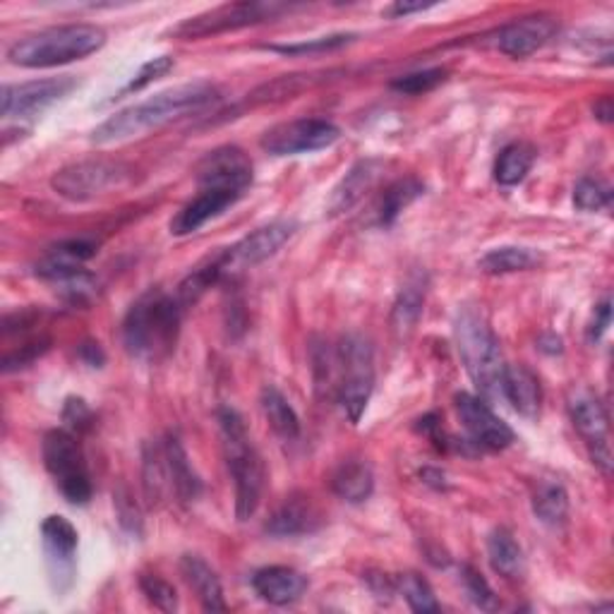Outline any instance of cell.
<instances>
[{"label": "cell", "instance_id": "7bdbcfd3", "mask_svg": "<svg viewBox=\"0 0 614 614\" xmlns=\"http://www.w3.org/2000/svg\"><path fill=\"white\" fill-rule=\"evenodd\" d=\"M49 348H51V341L43 338V336L27 341L25 346H20L17 350H13V354H8L3 358V372H13V370L31 366V362L39 360Z\"/></svg>", "mask_w": 614, "mask_h": 614}, {"label": "cell", "instance_id": "5bb4252c", "mask_svg": "<svg viewBox=\"0 0 614 614\" xmlns=\"http://www.w3.org/2000/svg\"><path fill=\"white\" fill-rule=\"evenodd\" d=\"M43 552L51 588L63 596L75 584V554H77V530L65 516H49L41 523Z\"/></svg>", "mask_w": 614, "mask_h": 614}, {"label": "cell", "instance_id": "ffe728a7", "mask_svg": "<svg viewBox=\"0 0 614 614\" xmlns=\"http://www.w3.org/2000/svg\"><path fill=\"white\" fill-rule=\"evenodd\" d=\"M307 576L291 566H265L253 576L255 593L269 605H291L307 590Z\"/></svg>", "mask_w": 614, "mask_h": 614}, {"label": "cell", "instance_id": "44dd1931", "mask_svg": "<svg viewBox=\"0 0 614 614\" xmlns=\"http://www.w3.org/2000/svg\"><path fill=\"white\" fill-rule=\"evenodd\" d=\"M320 528V514H317L310 497H289L271 519L267 521L265 530L271 538H298L315 533Z\"/></svg>", "mask_w": 614, "mask_h": 614}, {"label": "cell", "instance_id": "ac0fdd59", "mask_svg": "<svg viewBox=\"0 0 614 614\" xmlns=\"http://www.w3.org/2000/svg\"><path fill=\"white\" fill-rule=\"evenodd\" d=\"M382 162L380 158H362L348 174L338 180V186L332 190L327 202L329 216H341L356 207V204L366 197V192L378 183L382 174Z\"/></svg>", "mask_w": 614, "mask_h": 614}, {"label": "cell", "instance_id": "cb8c5ba5", "mask_svg": "<svg viewBox=\"0 0 614 614\" xmlns=\"http://www.w3.org/2000/svg\"><path fill=\"white\" fill-rule=\"evenodd\" d=\"M164 451H166V465L170 475V487L180 502H195L202 495V477L197 471L192 469L188 459V451L180 445L178 437H166L164 439Z\"/></svg>", "mask_w": 614, "mask_h": 614}, {"label": "cell", "instance_id": "52a82bcc", "mask_svg": "<svg viewBox=\"0 0 614 614\" xmlns=\"http://www.w3.org/2000/svg\"><path fill=\"white\" fill-rule=\"evenodd\" d=\"M41 457L67 502L82 507L92 499V477H89L85 451L79 447L75 432H47V437L41 442Z\"/></svg>", "mask_w": 614, "mask_h": 614}, {"label": "cell", "instance_id": "4dcf8cb0", "mask_svg": "<svg viewBox=\"0 0 614 614\" xmlns=\"http://www.w3.org/2000/svg\"><path fill=\"white\" fill-rule=\"evenodd\" d=\"M536 156H538L536 146L528 142H514V144L504 146V150L497 156L495 180L504 188L519 186L521 180L530 174L533 164H536Z\"/></svg>", "mask_w": 614, "mask_h": 614}, {"label": "cell", "instance_id": "9a60e30c", "mask_svg": "<svg viewBox=\"0 0 614 614\" xmlns=\"http://www.w3.org/2000/svg\"><path fill=\"white\" fill-rule=\"evenodd\" d=\"M453 404H457L461 425L469 432L473 445L490 451H502L516 439L514 430H511L483 399H477V396L461 392L457 394Z\"/></svg>", "mask_w": 614, "mask_h": 614}, {"label": "cell", "instance_id": "6da1fadb", "mask_svg": "<svg viewBox=\"0 0 614 614\" xmlns=\"http://www.w3.org/2000/svg\"><path fill=\"white\" fill-rule=\"evenodd\" d=\"M219 99V89L212 82H190L170 87L166 92H158L140 104H132L128 108L118 111L94 128L92 140L94 144H118L132 138H142L144 132L164 128V125L174 123L178 118H186L188 113L202 111L204 106L214 104Z\"/></svg>", "mask_w": 614, "mask_h": 614}, {"label": "cell", "instance_id": "74e56055", "mask_svg": "<svg viewBox=\"0 0 614 614\" xmlns=\"http://www.w3.org/2000/svg\"><path fill=\"white\" fill-rule=\"evenodd\" d=\"M312 82H315V75H283V77L274 79V82L259 87L250 99L257 101V104H265V101L291 99L293 94L303 92V89L310 87Z\"/></svg>", "mask_w": 614, "mask_h": 614}, {"label": "cell", "instance_id": "e0dca14e", "mask_svg": "<svg viewBox=\"0 0 614 614\" xmlns=\"http://www.w3.org/2000/svg\"><path fill=\"white\" fill-rule=\"evenodd\" d=\"M298 231V223L291 219H279L267 226H261L255 233L245 235L241 243H235L229 250V265L231 267H255L274 257L279 250L286 245L293 233Z\"/></svg>", "mask_w": 614, "mask_h": 614}, {"label": "cell", "instance_id": "f907efd6", "mask_svg": "<svg viewBox=\"0 0 614 614\" xmlns=\"http://www.w3.org/2000/svg\"><path fill=\"white\" fill-rule=\"evenodd\" d=\"M435 8V3H406V0H399V3H394L384 10V15L389 17H408L413 13H425V10Z\"/></svg>", "mask_w": 614, "mask_h": 614}, {"label": "cell", "instance_id": "1f68e13d", "mask_svg": "<svg viewBox=\"0 0 614 614\" xmlns=\"http://www.w3.org/2000/svg\"><path fill=\"white\" fill-rule=\"evenodd\" d=\"M423 303H425V283L423 279H411L401 289L392 312V329L396 336L406 338L413 332L420 315H423Z\"/></svg>", "mask_w": 614, "mask_h": 614}, {"label": "cell", "instance_id": "7a4b0ae2", "mask_svg": "<svg viewBox=\"0 0 614 614\" xmlns=\"http://www.w3.org/2000/svg\"><path fill=\"white\" fill-rule=\"evenodd\" d=\"M183 305L162 289H150L125 315L123 344L132 358L158 360L176 348Z\"/></svg>", "mask_w": 614, "mask_h": 614}, {"label": "cell", "instance_id": "7c38bea8", "mask_svg": "<svg viewBox=\"0 0 614 614\" xmlns=\"http://www.w3.org/2000/svg\"><path fill=\"white\" fill-rule=\"evenodd\" d=\"M77 87L75 77L61 75L49 79H31L22 85H5L0 94V116L3 118H31L53 106Z\"/></svg>", "mask_w": 614, "mask_h": 614}, {"label": "cell", "instance_id": "4fadbf2b", "mask_svg": "<svg viewBox=\"0 0 614 614\" xmlns=\"http://www.w3.org/2000/svg\"><path fill=\"white\" fill-rule=\"evenodd\" d=\"M200 190H226L243 197L253 186V162L241 146H219L197 164Z\"/></svg>", "mask_w": 614, "mask_h": 614}, {"label": "cell", "instance_id": "8d00e7d4", "mask_svg": "<svg viewBox=\"0 0 614 614\" xmlns=\"http://www.w3.org/2000/svg\"><path fill=\"white\" fill-rule=\"evenodd\" d=\"M461 578H463V586H465V593H469L471 602L483 612H495L499 610V598L493 590V586L487 584V578L473 568L471 564L461 566Z\"/></svg>", "mask_w": 614, "mask_h": 614}, {"label": "cell", "instance_id": "2e32d148", "mask_svg": "<svg viewBox=\"0 0 614 614\" xmlns=\"http://www.w3.org/2000/svg\"><path fill=\"white\" fill-rule=\"evenodd\" d=\"M557 34V22L552 15H528L509 22L495 34V49L509 59H528L540 51Z\"/></svg>", "mask_w": 614, "mask_h": 614}, {"label": "cell", "instance_id": "60d3db41", "mask_svg": "<svg viewBox=\"0 0 614 614\" xmlns=\"http://www.w3.org/2000/svg\"><path fill=\"white\" fill-rule=\"evenodd\" d=\"M140 588L146 596V600H150L156 610H162V612L178 610V593H176V588L166 581V578L156 576V574H144L140 578Z\"/></svg>", "mask_w": 614, "mask_h": 614}, {"label": "cell", "instance_id": "ee69618b", "mask_svg": "<svg viewBox=\"0 0 614 614\" xmlns=\"http://www.w3.org/2000/svg\"><path fill=\"white\" fill-rule=\"evenodd\" d=\"M113 499H116V511H118L120 526L128 533H132V536H142V514H140V507L132 499V495L125 490V487H120V490L113 495Z\"/></svg>", "mask_w": 614, "mask_h": 614}, {"label": "cell", "instance_id": "f1b7e54d", "mask_svg": "<svg viewBox=\"0 0 614 614\" xmlns=\"http://www.w3.org/2000/svg\"><path fill=\"white\" fill-rule=\"evenodd\" d=\"M142 477H144V481H142L144 497L152 507L162 504L166 495L174 493V487H170V475H168V465H166L164 445H154V442H146Z\"/></svg>", "mask_w": 614, "mask_h": 614}, {"label": "cell", "instance_id": "f5cc1de1", "mask_svg": "<svg viewBox=\"0 0 614 614\" xmlns=\"http://www.w3.org/2000/svg\"><path fill=\"white\" fill-rule=\"evenodd\" d=\"M596 116L600 118V120H605V123H610L612 120V116H614V108H612V99L610 97H602L598 104H596Z\"/></svg>", "mask_w": 614, "mask_h": 614}, {"label": "cell", "instance_id": "30bf717a", "mask_svg": "<svg viewBox=\"0 0 614 614\" xmlns=\"http://www.w3.org/2000/svg\"><path fill=\"white\" fill-rule=\"evenodd\" d=\"M341 130L332 120L324 118H298L274 125L261 135V150L271 156H295L327 150L336 144Z\"/></svg>", "mask_w": 614, "mask_h": 614}, {"label": "cell", "instance_id": "484cf974", "mask_svg": "<svg viewBox=\"0 0 614 614\" xmlns=\"http://www.w3.org/2000/svg\"><path fill=\"white\" fill-rule=\"evenodd\" d=\"M487 560L493 568L509 578V581H519L526 574V557H523L521 545L511 536L507 528H495L487 538Z\"/></svg>", "mask_w": 614, "mask_h": 614}, {"label": "cell", "instance_id": "e575fe53", "mask_svg": "<svg viewBox=\"0 0 614 614\" xmlns=\"http://www.w3.org/2000/svg\"><path fill=\"white\" fill-rule=\"evenodd\" d=\"M396 593H401L404 600L408 602V607L420 614H432L439 612V602L432 593L430 584L425 581L423 576H418L413 572L396 576Z\"/></svg>", "mask_w": 614, "mask_h": 614}, {"label": "cell", "instance_id": "b9f144b4", "mask_svg": "<svg viewBox=\"0 0 614 614\" xmlns=\"http://www.w3.org/2000/svg\"><path fill=\"white\" fill-rule=\"evenodd\" d=\"M170 67H174V59H170V55H158V59L146 61V63L140 67V73L135 75V77L130 79V82L120 89L116 99L135 94V92H142V89H144L146 85H152L154 79L164 77V75L170 71Z\"/></svg>", "mask_w": 614, "mask_h": 614}, {"label": "cell", "instance_id": "d6a6232c", "mask_svg": "<svg viewBox=\"0 0 614 614\" xmlns=\"http://www.w3.org/2000/svg\"><path fill=\"white\" fill-rule=\"evenodd\" d=\"M533 514L550 528H560L568 516V495L562 485L542 483L533 495Z\"/></svg>", "mask_w": 614, "mask_h": 614}, {"label": "cell", "instance_id": "603a6c76", "mask_svg": "<svg viewBox=\"0 0 614 614\" xmlns=\"http://www.w3.org/2000/svg\"><path fill=\"white\" fill-rule=\"evenodd\" d=\"M180 574L188 581V586L195 590L200 598L202 607L207 612H223L226 600H223V588L219 576L214 568L202 560L197 554H183L180 557Z\"/></svg>", "mask_w": 614, "mask_h": 614}, {"label": "cell", "instance_id": "f546056e", "mask_svg": "<svg viewBox=\"0 0 614 614\" xmlns=\"http://www.w3.org/2000/svg\"><path fill=\"white\" fill-rule=\"evenodd\" d=\"M540 253L530 247L521 245H502L495 247L490 253L483 255V259L477 261V269L485 271V274H514V271H526L540 265Z\"/></svg>", "mask_w": 614, "mask_h": 614}, {"label": "cell", "instance_id": "c3c4849f", "mask_svg": "<svg viewBox=\"0 0 614 614\" xmlns=\"http://www.w3.org/2000/svg\"><path fill=\"white\" fill-rule=\"evenodd\" d=\"M418 430L425 432V435L435 442L437 449H447V439H445V432H442V423H439V415L430 413L425 418L418 420Z\"/></svg>", "mask_w": 614, "mask_h": 614}, {"label": "cell", "instance_id": "d6986e66", "mask_svg": "<svg viewBox=\"0 0 614 614\" xmlns=\"http://www.w3.org/2000/svg\"><path fill=\"white\" fill-rule=\"evenodd\" d=\"M241 200V195L226 190H200L197 197H192L174 219H170V233L174 235H190L200 231L204 223L214 216H219Z\"/></svg>", "mask_w": 614, "mask_h": 614}, {"label": "cell", "instance_id": "ba28073f", "mask_svg": "<svg viewBox=\"0 0 614 614\" xmlns=\"http://www.w3.org/2000/svg\"><path fill=\"white\" fill-rule=\"evenodd\" d=\"M132 170L123 162L113 158H87L71 166L55 170L51 178V188L61 197L71 202H89L106 195L108 190H118L130 180Z\"/></svg>", "mask_w": 614, "mask_h": 614}, {"label": "cell", "instance_id": "bcb514c9", "mask_svg": "<svg viewBox=\"0 0 614 614\" xmlns=\"http://www.w3.org/2000/svg\"><path fill=\"white\" fill-rule=\"evenodd\" d=\"M53 257H61L65 261H73V265H82L89 257L97 255V245L92 241H85V238H79V241H65L59 243L51 250Z\"/></svg>", "mask_w": 614, "mask_h": 614}, {"label": "cell", "instance_id": "4316f807", "mask_svg": "<svg viewBox=\"0 0 614 614\" xmlns=\"http://www.w3.org/2000/svg\"><path fill=\"white\" fill-rule=\"evenodd\" d=\"M229 269H231L229 250H221L219 255H214L207 261H202L197 269H192L190 274L183 281H180L178 293H176L178 303L183 307L197 303L202 295L207 293L214 286V283L223 277V271H229Z\"/></svg>", "mask_w": 614, "mask_h": 614}, {"label": "cell", "instance_id": "277c9868", "mask_svg": "<svg viewBox=\"0 0 614 614\" xmlns=\"http://www.w3.org/2000/svg\"><path fill=\"white\" fill-rule=\"evenodd\" d=\"M106 31L97 25H61L15 41L8 59L20 67H59L104 49Z\"/></svg>", "mask_w": 614, "mask_h": 614}, {"label": "cell", "instance_id": "7dc6e473", "mask_svg": "<svg viewBox=\"0 0 614 614\" xmlns=\"http://www.w3.org/2000/svg\"><path fill=\"white\" fill-rule=\"evenodd\" d=\"M610 322H612V303H610V298H605L596 307V317L588 327V341H593V344H596V341H600L602 334L607 332Z\"/></svg>", "mask_w": 614, "mask_h": 614}, {"label": "cell", "instance_id": "5b68a950", "mask_svg": "<svg viewBox=\"0 0 614 614\" xmlns=\"http://www.w3.org/2000/svg\"><path fill=\"white\" fill-rule=\"evenodd\" d=\"M457 344L465 366V372L473 380L485 399H502V380H504V358L499 341L493 332L490 322L475 307H463L457 315Z\"/></svg>", "mask_w": 614, "mask_h": 614}, {"label": "cell", "instance_id": "d4e9b609", "mask_svg": "<svg viewBox=\"0 0 614 614\" xmlns=\"http://www.w3.org/2000/svg\"><path fill=\"white\" fill-rule=\"evenodd\" d=\"M332 490L348 504L368 502L374 490L372 465L362 459H348L332 475Z\"/></svg>", "mask_w": 614, "mask_h": 614}, {"label": "cell", "instance_id": "83f0119b", "mask_svg": "<svg viewBox=\"0 0 614 614\" xmlns=\"http://www.w3.org/2000/svg\"><path fill=\"white\" fill-rule=\"evenodd\" d=\"M259 406H261V413H265L267 418V423L283 442H295L300 437V418L293 411V406L289 404L286 396L277 389V386L267 384L265 389H261Z\"/></svg>", "mask_w": 614, "mask_h": 614}, {"label": "cell", "instance_id": "836d02e7", "mask_svg": "<svg viewBox=\"0 0 614 614\" xmlns=\"http://www.w3.org/2000/svg\"><path fill=\"white\" fill-rule=\"evenodd\" d=\"M423 192H425V186L420 183L418 178L396 180V183L386 188V192L382 195L380 209H378L380 223H382V226H392L396 219H399V214H401L406 207H411V204H413L420 195H423Z\"/></svg>", "mask_w": 614, "mask_h": 614}, {"label": "cell", "instance_id": "3957f363", "mask_svg": "<svg viewBox=\"0 0 614 614\" xmlns=\"http://www.w3.org/2000/svg\"><path fill=\"white\" fill-rule=\"evenodd\" d=\"M219 430L223 459L235 487V516L238 521H247L255 516L261 490H265V463H261L259 451L253 445L243 415L235 408H221Z\"/></svg>", "mask_w": 614, "mask_h": 614}, {"label": "cell", "instance_id": "db71d44e", "mask_svg": "<svg viewBox=\"0 0 614 614\" xmlns=\"http://www.w3.org/2000/svg\"><path fill=\"white\" fill-rule=\"evenodd\" d=\"M420 477H423V481H425L427 485H435V487H447V483H445V473H439V471L425 469V471H420Z\"/></svg>", "mask_w": 614, "mask_h": 614}, {"label": "cell", "instance_id": "681fc988", "mask_svg": "<svg viewBox=\"0 0 614 614\" xmlns=\"http://www.w3.org/2000/svg\"><path fill=\"white\" fill-rule=\"evenodd\" d=\"M77 356L89 368H104V362H106L104 348H101L97 341H85V344H79Z\"/></svg>", "mask_w": 614, "mask_h": 614}, {"label": "cell", "instance_id": "ab89813d", "mask_svg": "<svg viewBox=\"0 0 614 614\" xmlns=\"http://www.w3.org/2000/svg\"><path fill=\"white\" fill-rule=\"evenodd\" d=\"M447 79V73L442 67H430V71H420V73H408L396 77L392 82V89L401 94H411V97H420L427 94L432 89H437L442 82Z\"/></svg>", "mask_w": 614, "mask_h": 614}, {"label": "cell", "instance_id": "d590c367", "mask_svg": "<svg viewBox=\"0 0 614 614\" xmlns=\"http://www.w3.org/2000/svg\"><path fill=\"white\" fill-rule=\"evenodd\" d=\"M356 39V34H332V37H317L298 43H274V47H265L267 51H274L281 55H317V53H329L341 47H346Z\"/></svg>", "mask_w": 614, "mask_h": 614}, {"label": "cell", "instance_id": "8fae6325", "mask_svg": "<svg viewBox=\"0 0 614 614\" xmlns=\"http://www.w3.org/2000/svg\"><path fill=\"white\" fill-rule=\"evenodd\" d=\"M568 415L578 430V435L586 442L590 459L598 469L610 475L612 471V451H610V418L605 406L598 396L588 389H578L568 399Z\"/></svg>", "mask_w": 614, "mask_h": 614}, {"label": "cell", "instance_id": "816d5d0a", "mask_svg": "<svg viewBox=\"0 0 614 614\" xmlns=\"http://www.w3.org/2000/svg\"><path fill=\"white\" fill-rule=\"evenodd\" d=\"M538 348L542 350V354H550V356L562 354V338L554 336V334H545L538 341Z\"/></svg>", "mask_w": 614, "mask_h": 614}, {"label": "cell", "instance_id": "8992f818", "mask_svg": "<svg viewBox=\"0 0 614 614\" xmlns=\"http://www.w3.org/2000/svg\"><path fill=\"white\" fill-rule=\"evenodd\" d=\"M338 392L336 399L350 423H360L374 389V350L362 334H346L336 346Z\"/></svg>", "mask_w": 614, "mask_h": 614}, {"label": "cell", "instance_id": "f35d334b", "mask_svg": "<svg viewBox=\"0 0 614 614\" xmlns=\"http://www.w3.org/2000/svg\"><path fill=\"white\" fill-rule=\"evenodd\" d=\"M612 190L596 178H581L574 188V204L581 212H600L610 207Z\"/></svg>", "mask_w": 614, "mask_h": 614}, {"label": "cell", "instance_id": "7402d4cb", "mask_svg": "<svg viewBox=\"0 0 614 614\" xmlns=\"http://www.w3.org/2000/svg\"><path fill=\"white\" fill-rule=\"evenodd\" d=\"M502 399H507L514 411L523 418L536 420L540 415L542 386L536 372L526 366H507L502 380Z\"/></svg>", "mask_w": 614, "mask_h": 614}, {"label": "cell", "instance_id": "9c48e42d", "mask_svg": "<svg viewBox=\"0 0 614 614\" xmlns=\"http://www.w3.org/2000/svg\"><path fill=\"white\" fill-rule=\"evenodd\" d=\"M281 10H286L279 3H226L219 8H212L207 13H200L195 17H188L174 27V37L178 39H204V37H216L223 31H235L250 25H259V22L271 20L279 15Z\"/></svg>", "mask_w": 614, "mask_h": 614}, {"label": "cell", "instance_id": "f6af8a7d", "mask_svg": "<svg viewBox=\"0 0 614 614\" xmlns=\"http://www.w3.org/2000/svg\"><path fill=\"white\" fill-rule=\"evenodd\" d=\"M63 423L67 425L71 432H77V435H82V432L92 430L94 425V413L92 408L87 406L85 399H67L65 408H63Z\"/></svg>", "mask_w": 614, "mask_h": 614}]
</instances>
